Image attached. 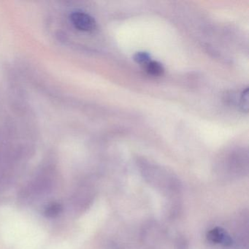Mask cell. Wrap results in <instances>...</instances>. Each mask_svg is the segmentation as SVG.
I'll return each mask as SVG.
<instances>
[{"mask_svg":"<svg viewBox=\"0 0 249 249\" xmlns=\"http://www.w3.org/2000/svg\"><path fill=\"white\" fill-rule=\"evenodd\" d=\"M70 19L74 27L79 31L91 32L95 30V21L87 13L75 11L71 14Z\"/></svg>","mask_w":249,"mask_h":249,"instance_id":"6da1fadb","label":"cell"},{"mask_svg":"<svg viewBox=\"0 0 249 249\" xmlns=\"http://www.w3.org/2000/svg\"><path fill=\"white\" fill-rule=\"evenodd\" d=\"M208 240L214 243L221 244L224 246H230L232 244V239L228 233L221 227H215L207 234Z\"/></svg>","mask_w":249,"mask_h":249,"instance_id":"7a4b0ae2","label":"cell"},{"mask_svg":"<svg viewBox=\"0 0 249 249\" xmlns=\"http://www.w3.org/2000/svg\"><path fill=\"white\" fill-rule=\"evenodd\" d=\"M146 72L153 76H160L163 75L164 72V68L161 64L156 61H149L145 64Z\"/></svg>","mask_w":249,"mask_h":249,"instance_id":"3957f363","label":"cell"},{"mask_svg":"<svg viewBox=\"0 0 249 249\" xmlns=\"http://www.w3.org/2000/svg\"><path fill=\"white\" fill-rule=\"evenodd\" d=\"M240 106L243 110L246 112L249 110V89H246L245 91H243L240 97Z\"/></svg>","mask_w":249,"mask_h":249,"instance_id":"277c9868","label":"cell"},{"mask_svg":"<svg viewBox=\"0 0 249 249\" xmlns=\"http://www.w3.org/2000/svg\"><path fill=\"white\" fill-rule=\"evenodd\" d=\"M135 60L138 63L146 64L150 61V56L145 52H138L135 55Z\"/></svg>","mask_w":249,"mask_h":249,"instance_id":"5b68a950","label":"cell"}]
</instances>
